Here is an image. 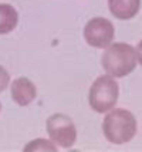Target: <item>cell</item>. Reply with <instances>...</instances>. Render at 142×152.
I'll return each mask as SVG.
<instances>
[{"label": "cell", "instance_id": "obj_11", "mask_svg": "<svg viewBox=\"0 0 142 152\" xmlns=\"http://www.w3.org/2000/svg\"><path fill=\"white\" fill-rule=\"evenodd\" d=\"M136 60H139V63L142 64V40L139 41V44H138V47H136Z\"/></svg>", "mask_w": 142, "mask_h": 152}, {"label": "cell", "instance_id": "obj_7", "mask_svg": "<svg viewBox=\"0 0 142 152\" xmlns=\"http://www.w3.org/2000/svg\"><path fill=\"white\" fill-rule=\"evenodd\" d=\"M109 12L119 20L135 17L141 7V0H108Z\"/></svg>", "mask_w": 142, "mask_h": 152}, {"label": "cell", "instance_id": "obj_3", "mask_svg": "<svg viewBox=\"0 0 142 152\" xmlns=\"http://www.w3.org/2000/svg\"><path fill=\"white\" fill-rule=\"evenodd\" d=\"M118 95H119V87L117 81L109 75H100L90 88L88 102L95 113L104 114L117 104Z\"/></svg>", "mask_w": 142, "mask_h": 152}, {"label": "cell", "instance_id": "obj_9", "mask_svg": "<svg viewBox=\"0 0 142 152\" xmlns=\"http://www.w3.org/2000/svg\"><path fill=\"white\" fill-rule=\"evenodd\" d=\"M30 151H51L54 152L55 148L51 142H48L46 139H36L33 142H30L28 145H26L24 152H30Z\"/></svg>", "mask_w": 142, "mask_h": 152}, {"label": "cell", "instance_id": "obj_5", "mask_svg": "<svg viewBox=\"0 0 142 152\" xmlns=\"http://www.w3.org/2000/svg\"><path fill=\"white\" fill-rule=\"evenodd\" d=\"M114 26L109 20L104 17H95L91 19L85 24L84 28V37L90 46L97 48H105L111 44L114 39Z\"/></svg>", "mask_w": 142, "mask_h": 152}, {"label": "cell", "instance_id": "obj_8", "mask_svg": "<svg viewBox=\"0 0 142 152\" xmlns=\"http://www.w3.org/2000/svg\"><path fill=\"white\" fill-rule=\"evenodd\" d=\"M19 21V14L10 4H0V34L13 31Z\"/></svg>", "mask_w": 142, "mask_h": 152}, {"label": "cell", "instance_id": "obj_6", "mask_svg": "<svg viewBox=\"0 0 142 152\" xmlns=\"http://www.w3.org/2000/svg\"><path fill=\"white\" fill-rule=\"evenodd\" d=\"M36 97H37V88L28 78L20 77L13 81L12 98L14 99V102H17L21 107H26L30 102H33Z\"/></svg>", "mask_w": 142, "mask_h": 152}, {"label": "cell", "instance_id": "obj_10", "mask_svg": "<svg viewBox=\"0 0 142 152\" xmlns=\"http://www.w3.org/2000/svg\"><path fill=\"white\" fill-rule=\"evenodd\" d=\"M9 81H10V75H9V73H7L3 67L0 66V93L4 91V90L7 88Z\"/></svg>", "mask_w": 142, "mask_h": 152}, {"label": "cell", "instance_id": "obj_12", "mask_svg": "<svg viewBox=\"0 0 142 152\" xmlns=\"http://www.w3.org/2000/svg\"><path fill=\"white\" fill-rule=\"evenodd\" d=\"M0 110H1V104H0Z\"/></svg>", "mask_w": 142, "mask_h": 152}, {"label": "cell", "instance_id": "obj_2", "mask_svg": "<svg viewBox=\"0 0 142 152\" xmlns=\"http://www.w3.org/2000/svg\"><path fill=\"white\" fill-rule=\"evenodd\" d=\"M101 63L109 75L121 78L135 70L136 53L127 43H114L107 47Z\"/></svg>", "mask_w": 142, "mask_h": 152}, {"label": "cell", "instance_id": "obj_1", "mask_svg": "<svg viewBox=\"0 0 142 152\" xmlns=\"http://www.w3.org/2000/svg\"><path fill=\"white\" fill-rule=\"evenodd\" d=\"M102 132L111 144H127L135 137L136 119L128 110H112L102 121Z\"/></svg>", "mask_w": 142, "mask_h": 152}, {"label": "cell", "instance_id": "obj_4", "mask_svg": "<svg viewBox=\"0 0 142 152\" xmlns=\"http://www.w3.org/2000/svg\"><path fill=\"white\" fill-rule=\"evenodd\" d=\"M47 132L55 144L63 148H71L77 139L74 122L64 114H53L47 119Z\"/></svg>", "mask_w": 142, "mask_h": 152}]
</instances>
